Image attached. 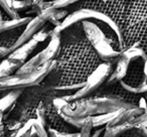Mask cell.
I'll use <instances>...</instances> for the list:
<instances>
[{
  "mask_svg": "<svg viewBox=\"0 0 147 137\" xmlns=\"http://www.w3.org/2000/svg\"><path fill=\"white\" fill-rule=\"evenodd\" d=\"M51 4L55 8H65V7L73 5L75 3L79 2L81 0H51Z\"/></svg>",
  "mask_w": 147,
  "mask_h": 137,
  "instance_id": "22",
  "label": "cell"
},
{
  "mask_svg": "<svg viewBox=\"0 0 147 137\" xmlns=\"http://www.w3.org/2000/svg\"><path fill=\"white\" fill-rule=\"evenodd\" d=\"M35 118L45 127H47V108H45V104L43 103V101H40V103L37 106L36 110H35Z\"/></svg>",
  "mask_w": 147,
  "mask_h": 137,
  "instance_id": "19",
  "label": "cell"
},
{
  "mask_svg": "<svg viewBox=\"0 0 147 137\" xmlns=\"http://www.w3.org/2000/svg\"><path fill=\"white\" fill-rule=\"evenodd\" d=\"M51 24V23L47 21V22L37 30V32L33 35V38L36 39L38 43H43V41H45L47 38H51V34H53V29L49 27Z\"/></svg>",
  "mask_w": 147,
  "mask_h": 137,
  "instance_id": "16",
  "label": "cell"
},
{
  "mask_svg": "<svg viewBox=\"0 0 147 137\" xmlns=\"http://www.w3.org/2000/svg\"><path fill=\"white\" fill-rule=\"evenodd\" d=\"M0 136H5L4 126V113L0 111Z\"/></svg>",
  "mask_w": 147,
  "mask_h": 137,
  "instance_id": "23",
  "label": "cell"
},
{
  "mask_svg": "<svg viewBox=\"0 0 147 137\" xmlns=\"http://www.w3.org/2000/svg\"><path fill=\"white\" fill-rule=\"evenodd\" d=\"M93 128L94 127H93V123H92V116H89L86 119V121L84 122V124L82 125V127L80 128V130H79L81 136H84V137L90 136Z\"/></svg>",
  "mask_w": 147,
  "mask_h": 137,
  "instance_id": "21",
  "label": "cell"
},
{
  "mask_svg": "<svg viewBox=\"0 0 147 137\" xmlns=\"http://www.w3.org/2000/svg\"><path fill=\"white\" fill-rule=\"evenodd\" d=\"M1 92H2V91H0V93H1Z\"/></svg>",
  "mask_w": 147,
  "mask_h": 137,
  "instance_id": "30",
  "label": "cell"
},
{
  "mask_svg": "<svg viewBox=\"0 0 147 137\" xmlns=\"http://www.w3.org/2000/svg\"><path fill=\"white\" fill-rule=\"evenodd\" d=\"M23 63L24 61L13 59L8 55L6 59H3L0 63V78H4V77H8L15 74Z\"/></svg>",
  "mask_w": 147,
  "mask_h": 137,
  "instance_id": "12",
  "label": "cell"
},
{
  "mask_svg": "<svg viewBox=\"0 0 147 137\" xmlns=\"http://www.w3.org/2000/svg\"><path fill=\"white\" fill-rule=\"evenodd\" d=\"M143 97H144V98L146 99V101H147V91H146V92H144V96H143Z\"/></svg>",
  "mask_w": 147,
  "mask_h": 137,
  "instance_id": "27",
  "label": "cell"
},
{
  "mask_svg": "<svg viewBox=\"0 0 147 137\" xmlns=\"http://www.w3.org/2000/svg\"><path fill=\"white\" fill-rule=\"evenodd\" d=\"M122 110V109H121ZM120 110L113 111V112H107V113H100V114H96L92 116V123L94 128H99V127H103L108 125L117 115L119 114Z\"/></svg>",
  "mask_w": 147,
  "mask_h": 137,
  "instance_id": "14",
  "label": "cell"
},
{
  "mask_svg": "<svg viewBox=\"0 0 147 137\" xmlns=\"http://www.w3.org/2000/svg\"><path fill=\"white\" fill-rule=\"evenodd\" d=\"M51 89L42 84L23 88L14 107L8 113L4 114L5 135L9 132L8 136H15L16 131L27 120L35 117L37 106Z\"/></svg>",
  "mask_w": 147,
  "mask_h": 137,
  "instance_id": "2",
  "label": "cell"
},
{
  "mask_svg": "<svg viewBox=\"0 0 147 137\" xmlns=\"http://www.w3.org/2000/svg\"><path fill=\"white\" fill-rule=\"evenodd\" d=\"M47 21L40 17L39 15H35V17L31 18L28 22L25 24L24 29L22 30L21 34L19 35L18 39L16 40V43H14L12 47H11V51H13L15 49H17L18 47H20L21 45L25 43L26 41H28L29 39H31L33 37V35L37 32L39 28L42 26Z\"/></svg>",
  "mask_w": 147,
  "mask_h": 137,
  "instance_id": "8",
  "label": "cell"
},
{
  "mask_svg": "<svg viewBox=\"0 0 147 137\" xmlns=\"http://www.w3.org/2000/svg\"><path fill=\"white\" fill-rule=\"evenodd\" d=\"M103 61L87 38L82 22L61 32V49L55 67L61 74L59 86L85 84Z\"/></svg>",
  "mask_w": 147,
  "mask_h": 137,
  "instance_id": "1",
  "label": "cell"
},
{
  "mask_svg": "<svg viewBox=\"0 0 147 137\" xmlns=\"http://www.w3.org/2000/svg\"><path fill=\"white\" fill-rule=\"evenodd\" d=\"M104 132H105V127H102L101 129L96 131V133H93V136H99V135L103 134L104 135Z\"/></svg>",
  "mask_w": 147,
  "mask_h": 137,
  "instance_id": "25",
  "label": "cell"
},
{
  "mask_svg": "<svg viewBox=\"0 0 147 137\" xmlns=\"http://www.w3.org/2000/svg\"><path fill=\"white\" fill-rule=\"evenodd\" d=\"M85 34L104 61L116 63L122 53V45L118 39L112 38L95 20L82 21Z\"/></svg>",
  "mask_w": 147,
  "mask_h": 137,
  "instance_id": "4",
  "label": "cell"
},
{
  "mask_svg": "<svg viewBox=\"0 0 147 137\" xmlns=\"http://www.w3.org/2000/svg\"><path fill=\"white\" fill-rule=\"evenodd\" d=\"M59 49H61V34L51 35L47 47L38 53L41 65L55 61L59 55Z\"/></svg>",
  "mask_w": 147,
  "mask_h": 137,
  "instance_id": "9",
  "label": "cell"
},
{
  "mask_svg": "<svg viewBox=\"0 0 147 137\" xmlns=\"http://www.w3.org/2000/svg\"><path fill=\"white\" fill-rule=\"evenodd\" d=\"M115 67L114 63L110 61H103L96 70L89 76L85 85L77 92L71 95H63V99L67 102H71L74 100H78L85 97L92 96L94 93L100 90V88L104 87L106 81L110 77L111 73L113 72Z\"/></svg>",
  "mask_w": 147,
  "mask_h": 137,
  "instance_id": "5",
  "label": "cell"
},
{
  "mask_svg": "<svg viewBox=\"0 0 147 137\" xmlns=\"http://www.w3.org/2000/svg\"><path fill=\"white\" fill-rule=\"evenodd\" d=\"M11 51L9 47H0V59H4V57H8L10 55Z\"/></svg>",
  "mask_w": 147,
  "mask_h": 137,
  "instance_id": "24",
  "label": "cell"
},
{
  "mask_svg": "<svg viewBox=\"0 0 147 137\" xmlns=\"http://www.w3.org/2000/svg\"><path fill=\"white\" fill-rule=\"evenodd\" d=\"M146 59L139 57L130 61L126 76L120 81L121 86L127 91L139 95L147 91V75L144 71Z\"/></svg>",
  "mask_w": 147,
  "mask_h": 137,
  "instance_id": "6",
  "label": "cell"
},
{
  "mask_svg": "<svg viewBox=\"0 0 147 137\" xmlns=\"http://www.w3.org/2000/svg\"><path fill=\"white\" fill-rule=\"evenodd\" d=\"M31 19L30 16L26 17H18L15 19H4L0 21V33L4 31L10 30V29L16 28V27L25 26L27 22Z\"/></svg>",
  "mask_w": 147,
  "mask_h": 137,
  "instance_id": "15",
  "label": "cell"
},
{
  "mask_svg": "<svg viewBox=\"0 0 147 137\" xmlns=\"http://www.w3.org/2000/svg\"><path fill=\"white\" fill-rule=\"evenodd\" d=\"M38 41L36 39H34L32 37L31 39H29L28 41H26L25 43L21 45L20 47H18L17 49H15L13 51H11L9 57H13V59H20L22 61H26L28 57L35 51V49L38 45Z\"/></svg>",
  "mask_w": 147,
  "mask_h": 137,
  "instance_id": "11",
  "label": "cell"
},
{
  "mask_svg": "<svg viewBox=\"0 0 147 137\" xmlns=\"http://www.w3.org/2000/svg\"><path fill=\"white\" fill-rule=\"evenodd\" d=\"M1 20H4V17H3V11L2 9L0 8V21Z\"/></svg>",
  "mask_w": 147,
  "mask_h": 137,
  "instance_id": "26",
  "label": "cell"
},
{
  "mask_svg": "<svg viewBox=\"0 0 147 137\" xmlns=\"http://www.w3.org/2000/svg\"><path fill=\"white\" fill-rule=\"evenodd\" d=\"M22 90L23 88H15L5 91V94L0 97V111L4 114L8 113L16 104Z\"/></svg>",
  "mask_w": 147,
  "mask_h": 137,
  "instance_id": "10",
  "label": "cell"
},
{
  "mask_svg": "<svg viewBox=\"0 0 147 137\" xmlns=\"http://www.w3.org/2000/svg\"><path fill=\"white\" fill-rule=\"evenodd\" d=\"M121 31L122 51L135 45L147 53V0H127Z\"/></svg>",
  "mask_w": 147,
  "mask_h": 137,
  "instance_id": "3",
  "label": "cell"
},
{
  "mask_svg": "<svg viewBox=\"0 0 147 137\" xmlns=\"http://www.w3.org/2000/svg\"><path fill=\"white\" fill-rule=\"evenodd\" d=\"M34 118V117H33ZM33 118L27 120L18 130L16 131V134L15 136L17 137H29V134H30V130L32 128V122H33Z\"/></svg>",
  "mask_w": 147,
  "mask_h": 137,
  "instance_id": "20",
  "label": "cell"
},
{
  "mask_svg": "<svg viewBox=\"0 0 147 137\" xmlns=\"http://www.w3.org/2000/svg\"><path fill=\"white\" fill-rule=\"evenodd\" d=\"M104 1H106V0H104Z\"/></svg>",
  "mask_w": 147,
  "mask_h": 137,
  "instance_id": "31",
  "label": "cell"
},
{
  "mask_svg": "<svg viewBox=\"0 0 147 137\" xmlns=\"http://www.w3.org/2000/svg\"><path fill=\"white\" fill-rule=\"evenodd\" d=\"M142 125H144V126H146V127H147V120H146V121H145V122H144V123H143V124H142Z\"/></svg>",
  "mask_w": 147,
  "mask_h": 137,
  "instance_id": "29",
  "label": "cell"
},
{
  "mask_svg": "<svg viewBox=\"0 0 147 137\" xmlns=\"http://www.w3.org/2000/svg\"><path fill=\"white\" fill-rule=\"evenodd\" d=\"M33 0H12V7L17 12H25L31 9Z\"/></svg>",
  "mask_w": 147,
  "mask_h": 137,
  "instance_id": "18",
  "label": "cell"
},
{
  "mask_svg": "<svg viewBox=\"0 0 147 137\" xmlns=\"http://www.w3.org/2000/svg\"><path fill=\"white\" fill-rule=\"evenodd\" d=\"M33 1H51V0H33Z\"/></svg>",
  "mask_w": 147,
  "mask_h": 137,
  "instance_id": "28",
  "label": "cell"
},
{
  "mask_svg": "<svg viewBox=\"0 0 147 137\" xmlns=\"http://www.w3.org/2000/svg\"><path fill=\"white\" fill-rule=\"evenodd\" d=\"M21 32H22V26L1 32L0 33V47H7L11 51V47L16 43Z\"/></svg>",
  "mask_w": 147,
  "mask_h": 137,
  "instance_id": "13",
  "label": "cell"
},
{
  "mask_svg": "<svg viewBox=\"0 0 147 137\" xmlns=\"http://www.w3.org/2000/svg\"><path fill=\"white\" fill-rule=\"evenodd\" d=\"M61 115L76 117H89L96 115L98 113V106L92 96L81 98L67 102L61 110L59 111Z\"/></svg>",
  "mask_w": 147,
  "mask_h": 137,
  "instance_id": "7",
  "label": "cell"
},
{
  "mask_svg": "<svg viewBox=\"0 0 147 137\" xmlns=\"http://www.w3.org/2000/svg\"><path fill=\"white\" fill-rule=\"evenodd\" d=\"M69 12L67 8H55L51 16L49 17V22L51 23L53 26H57L63 22V20L69 15Z\"/></svg>",
  "mask_w": 147,
  "mask_h": 137,
  "instance_id": "17",
  "label": "cell"
}]
</instances>
